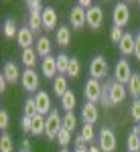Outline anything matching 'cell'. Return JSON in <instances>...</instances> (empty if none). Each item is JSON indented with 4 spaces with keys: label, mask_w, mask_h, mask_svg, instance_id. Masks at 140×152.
Here are the masks:
<instances>
[{
    "label": "cell",
    "mask_w": 140,
    "mask_h": 152,
    "mask_svg": "<svg viewBox=\"0 0 140 152\" xmlns=\"http://www.w3.org/2000/svg\"><path fill=\"white\" fill-rule=\"evenodd\" d=\"M61 130H63V116L53 107V112H51L45 120V136L49 140H57Z\"/></svg>",
    "instance_id": "6da1fadb"
},
{
    "label": "cell",
    "mask_w": 140,
    "mask_h": 152,
    "mask_svg": "<svg viewBox=\"0 0 140 152\" xmlns=\"http://www.w3.org/2000/svg\"><path fill=\"white\" fill-rule=\"evenodd\" d=\"M108 73H110V67H108V61H106L104 55H95L92 59V63H89V79H104L108 77Z\"/></svg>",
    "instance_id": "7a4b0ae2"
},
{
    "label": "cell",
    "mask_w": 140,
    "mask_h": 152,
    "mask_svg": "<svg viewBox=\"0 0 140 152\" xmlns=\"http://www.w3.org/2000/svg\"><path fill=\"white\" fill-rule=\"evenodd\" d=\"M97 146L102 152H116L118 140H116V134L112 128H102L100 134H97Z\"/></svg>",
    "instance_id": "3957f363"
},
{
    "label": "cell",
    "mask_w": 140,
    "mask_h": 152,
    "mask_svg": "<svg viewBox=\"0 0 140 152\" xmlns=\"http://www.w3.org/2000/svg\"><path fill=\"white\" fill-rule=\"evenodd\" d=\"M21 85L26 94H39V85H41V77L35 69H24L23 71V77H21Z\"/></svg>",
    "instance_id": "277c9868"
},
{
    "label": "cell",
    "mask_w": 140,
    "mask_h": 152,
    "mask_svg": "<svg viewBox=\"0 0 140 152\" xmlns=\"http://www.w3.org/2000/svg\"><path fill=\"white\" fill-rule=\"evenodd\" d=\"M134 73H132V67H130V61L128 59H118L116 61V67H114V79L118 83H122V85H128L130 77H132Z\"/></svg>",
    "instance_id": "5b68a950"
},
{
    "label": "cell",
    "mask_w": 140,
    "mask_h": 152,
    "mask_svg": "<svg viewBox=\"0 0 140 152\" xmlns=\"http://www.w3.org/2000/svg\"><path fill=\"white\" fill-rule=\"evenodd\" d=\"M112 23H114V26H120V28H124L130 23V6L126 2H118L116 6H114V10H112Z\"/></svg>",
    "instance_id": "8992f818"
},
{
    "label": "cell",
    "mask_w": 140,
    "mask_h": 152,
    "mask_svg": "<svg viewBox=\"0 0 140 152\" xmlns=\"http://www.w3.org/2000/svg\"><path fill=\"white\" fill-rule=\"evenodd\" d=\"M102 83L97 79H87L85 85H83V95H85V102H92V104H97L100 97H102Z\"/></svg>",
    "instance_id": "52a82bcc"
},
{
    "label": "cell",
    "mask_w": 140,
    "mask_h": 152,
    "mask_svg": "<svg viewBox=\"0 0 140 152\" xmlns=\"http://www.w3.org/2000/svg\"><path fill=\"white\" fill-rule=\"evenodd\" d=\"M85 12H87V10L79 8L77 4L71 8V10H69V26H71V28L81 31L83 26H87V14H85Z\"/></svg>",
    "instance_id": "ba28073f"
},
{
    "label": "cell",
    "mask_w": 140,
    "mask_h": 152,
    "mask_svg": "<svg viewBox=\"0 0 140 152\" xmlns=\"http://www.w3.org/2000/svg\"><path fill=\"white\" fill-rule=\"evenodd\" d=\"M126 95H128L126 85L118 83L116 79H112V81H110V102H112V105H120L124 99H126Z\"/></svg>",
    "instance_id": "9c48e42d"
},
{
    "label": "cell",
    "mask_w": 140,
    "mask_h": 152,
    "mask_svg": "<svg viewBox=\"0 0 140 152\" xmlns=\"http://www.w3.org/2000/svg\"><path fill=\"white\" fill-rule=\"evenodd\" d=\"M35 104H37V112L41 114V116H49L51 112H53V104H51V95L47 94V91H39L35 94Z\"/></svg>",
    "instance_id": "30bf717a"
},
{
    "label": "cell",
    "mask_w": 140,
    "mask_h": 152,
    "mask_svg": "<svg viewBox=\"0 0 140 152\" xmlns=\"http://www.w3.org/2000/svg\"><path fill=\"white\" fill-rule=\"evenodd\" d=\"M85 14H87V26H89L92 31H97V28L104 24V10H102V6L93 4Z\"/></svg>",
    "instance_id": "8fae6325"
},
{
    "label": "cell",
    "mask_w": 140,
    "mask_h": 152,
    "mask_svg": "<svg viewBox=\"0 0 140 152\" xmlns=\"http://www.w3.org/2000/svg\"><path fill=\"white\" fill-rule=\"evenodd\" d=\"M81 120L83 124H95L100 120V110H97V104H92V102H83L81 107Z\"/></svg>",
    "instance_id": "7c38bea8"
},
{
    "label": "cell",
    "mask_w": 140,
    "mask_h": 152,
    "mask_svg": "<svg viewBox=\"0 0 140 152\" xmlns=\"http://www.w3.org/2000/svg\"><path fill=\"white\" fill-rule=\"evenodd\" d=\"M41 73H43V77H47V79H55L59 75L57 71V57H53V55H49V57H45L43 61H41Z\"/></svg>",
    "instance_id": "4fadbf2b"
},
{
    "label": "cell",
    "mask_w": 140,
    "mask_h": 152,
    "mask_svg": "<svg viewBox=\"0 0 140 152\" xmlns=\"http://www.w3.org/2000/svg\"><path fill=\"white\" fill-rule=\"evenodd\" d=\"M43 31H53V28H59V14L53 6H45L43 10Z\"/></svg>",
    "instance_id": "5bb4252c"
},
{
    "label": "cell",
    "mask_w": 140,
    "mask_h": 152,
    "mask_svg": "<svg viewBox=\"0 0 140 152\" xmlns=\"http://www.w3.org/2000/svg\"><path fill=\"white\" fill-rule=\"evenodd\" d=\"M134 47H136V37L132 35V33H124L122 41L118 43V51L122 53V57L126 59L130 55H134Z\"/></svg>",
    "instance_id": "9a60e30c"
},
{
    "label": "cell",
    "mask_w": 140,
    "mask_h": 152,
    "mask_svg": "<svg viewBox=\"0 0 140 152\" xmlns=\"http://www.w3.org/2000/svg\"><path fill=\"white\" fill-rule=\"evenodd\" d=\"M16 43L24 49H33V45H35V33L29 28V26H21L18 28V35H16Z\"/></svg>",
    "instance_id": "2e32d148"
},
{
    "label": "cell",
    "mask_w": 140,
    "mask_h": 152,
    "mask_svg": "<svg viewBox=\"0 0 140 152\" xmlns=\"http://www.w3.org/2000/svg\"><path fill=\"white\" fill-rule=\"evenodd\" d=\"M2 77H4V79H6L8 83H16V81H21L23 73H21L18 65H16L14 61H8V63H4V69H2Z\"/></svg>",
    "instance_id": "e0dca14e"
},
{
    "label": "cell",
    "mask_w": 140,
    "mask_h": 152,
    "mask_svg": "<svg viewBox=\"0 0 140 152\" xmlns=\"http://www.w3.org/2000/svg\"><path fill=\"white\" fill-rule=\"evenodd\" d=\"M55 43H57L61 49H65V47L71 45V28H69V24H63V26L57 28V33H55Z\"/></svg>",
    "instance_id": "ac0fdd59"
},
{
    "label": "cell",
    "mask_w": 140,
    "mask_h": 152,
    "mask_svg": "<svg viewBox=\"0 0 140 152\" xmlns=\"http://www.w3.org/2000/svg\"><path fill=\"white\" fill-rule=\"evenodd\" d=\"M67 91H69V81H67V77H65V75H57V77L53 79V94L61 99Z\"/></svg>",
    "instance_id": "d6986e66"
},
{
    "label": "cell",
    "mask_w": 140,
    "mask_h": 152,
    "mask_svg": "<svg viewBox=\"0 0 140 152\" xmlns=\"http://www.w3.org/2000/svg\"><path fill=\"white\" fill-rule=\"evenodd\" d=\"M51 49H53V45H51V39L49 37H39L37 39V47H35V51H37V55L39 57H49L51 55Z\"/></svg>",
    "instance_id": "ffe728a7"
},
{
    "label": "cell",
    "mask_w": 140,
    "mask_h": 152,
    "mask_svg": "<svg viewBox=\"0 0 140 152\" xmlns=\"http://www.w3.org/2000/svg\"><path fill=\"white\" fill-rule=\"evenodd\" d=\"M37 57H39V55H37L35 49H24L23 55H21V63L24 65V69H35Z\"/></svg>",
    "instance_id": "44dd1931"
},
{
    "label": "cell",
    "mask_w": 140,
    "mask_h": 152,
    "mask_svg": "<svg viewBox=\"0 0 140 152\" xmlns=\"http://www.w3.org/2000/svg\"><path fill=\"white\" fill-rule=\"evenodd\" d=\"M43 14V12H41ZM39 12H29V20H26V26L33 31V33H39V31H43V16H41Z\"/></svg>",
    "instance_id": "7402d4cb"
},
{
    "label": "cell",
    "mask_w": 140,
    "mask_h": 152,
    "mask_svg": "<svg viewBox=\"0 0 140 152\" xmlns=\"http://www.w3.org/2000/svg\"><path fill=\"white\" fill-rule=\"evenodd\" d=\"M126 89H128V95H132L134 99H140V73H134L130 77Z\"/></svg>",
    "instance_id": "603a6c76"
},
{
    "label": "cell",
    "mask_w": 140,
    "mask_h": 152,
    "mask_svg": "<svg viewBox=\"0 0 140 152\" xmlns=\"http://www.w3.org/2000/svg\"><path fill=\"white\" fill-rule=\"evenodd\" d=\"M45 120H47V116H41V114H35L33 116V126H31V134L33 136L45 134Z\"/></svg>",
    "instance_id": "cb8c5ba5"
},
{
    "label": "cell",
    "mask_w": 140,
    "mask_h": 152,
    "mask_svg": "<svg viewBox=\"0 0 140 152\" xmlns=\"http://www.w3.org/2000/svg\"><path fill=\"white\" fill-rule=\"evenodd\" d=\"M2 33H4L6 39H16V35H18V24H16V20L14 18H6L4 24H2Z\"/></svg>",
    "instance_id": "d4e9b609"
},
{
    "label": "cell",
    "mask_w": 140,
    "mask_h": 152,
    "mask_svg": "<svg viewBox=\"0 0 140 152\" xmlns=\"http://www.w3.org/2000/svg\"><path fill=\"white\" fill-rule=\"evenodd\" d=\"M59 102H61V107H63L65 112H73V110H75V105H77V97H75V94L69 89V91L63 95Z\"/></svg>",
    "instance_id": "484cf974"
},
{
    "label": "cell",
    "mask_w": 140,
    "mask_h": 152,
    "mask_svg": "<svg viewBox=\"0 0 140 152\" xmlns=\"http://www.w3.org/2000/svg\"><path fill=\"white\" fill-rule=\"evenodd\" d=\"M69 61H71V57H67L65 53H59L57 55V71H59V75H67V71H69Z\"/></svg>",
    "instance_id": "4316f807"
},
{
    "label": "cell",
    "mask_w": 140,
    "mask_h": 152,
    "mask_svg": "<svg viewBox=\"0 0 140 152\" xmlns=\"http://www.w3.org/2000/svg\"><path fill=\"white\" fill-rule=\"evenodd\" d=\"M126 146H128V152H138L140 150V138H138V134H136V130H134V128H132V132L128 134Z\"/></svg>",
    "instance_id": "83f0119b"
},
{
    "label": "cell",
    "mask_w": 140,
    "mask_h": 152,
    "mask_svg": "<svg viewBox=\"0 0 140 152\" xmlns=\"http://www.w3.org/2000/svg\"><path fill=\"white\" fill-rule=\"evenodd\" d=\"M79 73H81V63H79V59H77V57H71L69 71H67L69 79H77V77H79Z\"/></svg>",
    "instance_id": "f1b7e54d"
},
{
    "label": "cell",
    "mask_w": 140,
    "mask_h": 152,
    "mask_svg": "<svg viewBox=\"0 0 140 152\" xmlns=\"http://www.w3.org/2000/svg\"><path fill=\"white\" fill-rule=\"evenodd\" d=\"M12 150H14V142H12L10 134L2 132V136H0V152H12Z\"/></svg>",
    "instance_id": "f546056e"
},
{
    "label": "cell",
    "mask_w": 140,
    "mask_h": 152,
    "mask_svg": "<svg viewBox=\"0 0 140 152\" xmlns=\"http://www.w3.org/2000/svg\"><path fill=\"white\" fill-rule=\"evenodd\" d=\"M75 126H77V116H75L73 112H65V116H63V128L73 132Z\"/></svg>",
    "instance_id": "4dcf8cb0"
},
{
    "label": "cell",
    "mask_w": 140,
    "mask_h": 152,
    "mask_svg": "<svg viewBox=\"0 0 140 152\" xmlns=\"http://www.w3.org/2000/svg\"><path fill=\"white\" fill-rule=\"evenodd\" d=\"M100 104L104 105V107H112V102H110V81H106L104 87H102V97H100Z\"/></svg>",
    "instance_id": "1f68e13d"
},
{
    "label": "cell",
    "mask_w": 140,
    "mask_h": 152,
    "mask_svg": "<svg viewBox=\"0 0 140 152\" xmlns=\"http://www.w3.org/2000/svg\"><path fill=\"white\" fill-rule=\"evenodd\" d=\"M69 142H71V132L63 128L61 132H59V136H57V144L61 146V148H67V146H69Z\"/></svg>",
    "instance_id": "d6a6232c"
},
{
    "label": "cell",
    "mask_w": 140,
    "mask_h": 152,
    "mask_svg": "<svg viewBox=\"0 0 140 152\" xmlns=\"http://www.w3.org/2000/svg\"><path fill=\"white\" fill-rule=\"evenodd\" d=\"M81 134L83 138H85V142H93V138H95V130H93V126L92 124H83L81 126Z\"/></svg>",
    "instance_id": "836d02e7"
},
{
    "label": "cell",
    "mask_w": 140,
    "mask_h": 152,
    "mask_svg": "<svg viewBox=\"0 0 140 152\" xmlns=\"http://www.w3.org/2000/svg\"><path fill=\"white\" fill-rule=\"evenodd\" d=\"M122 37H124V28H120V26H114L112 24V28H110V41L118 45L120 41H122Z\"/></svg>",
    "instance_id": "e575fe53"
},
{
    "label": "cell",
    "mask_w": 140,
    "mask_h": 152,
    "mask_svg": "<svg viewBox=\"0 0 140 152\" xmlns=\"http://www.w3.org/2000/svg\"><path fill=\"white\" fill-rule=\"evenodd\" d=\"M35 114H39L37 112V104H35V97H29L26 102H24V116H35Z\"/></svg>",
    "instance_id": "d590c367"
},
{
    "label": "cell",
    "mask_w": 140,
    "mask_h": 152,
    "mask_svg": "<svg viewBox=\"0 0 140 152\" xmlns=\"http://www.w3.org/2000/svg\"><path fill=\"white\" fill-rule=\"evenodd\" d=\"M130 116H132L134 122L140 124V99H134L132 102V105H130Z\"/></svg>",
    "instance_id": "8d00e7d4"
},
{
    "label": "cell",
    "mask_w": 140,
    "mask_h": 152,
    "mask_svg": "<svg viewBox=\"0 0 140 152\" xmlns=\"http://www.w3.org/2000/svg\"><path fill=\"white\" fill-rule=\"evenodd\" d=\"M8 126H10V116H8V112H6V110H0V130L6 132Z\"/></svg>",
    "instance_id": "74e56055"
},
{
    "label": "cell",
    "mask_w": 140,
    "mask_h": 152,
    "mask_svg": "<svg viewBox=\"0 0 140 152\" xmlns=\"http://www.w3.org/2000/svg\"><path fill=\"white\" fill-rule=\"evenodd\" d=\"M26 6H29V10H31V12H39V14L45 10L41 0H29V2H26Z\"/></svg>",
    "instance_id": "f35d334b"
},
{
    "label": "cell",
    "mask_w": 140,
    "mask_h": 152,
    "mask_svg": "<svg viewBox=\"0 0 140 152\" xmlns=\"http://www.w3.org/2000/svg\"><path fill=\"white\" fill-rule=\"evenodd\" d=\"M31 126H33V118L31 116H23V120H21V130L26 132V134H31Z\"/></svg>",
    "instance_id": "ab89813d"
},
{
    "label": "cell",
    "mask_w": 140,
    "mask_h": 152,
    "mask_svg": "<svg viewBox=\"0 0 140 152\" xmlns=\"http://www.w3.org/2000/svg\"><path fill=\"white\" fill-rule=\"evenodd\" d=\"M73 144H75V150H79V148H85V138H83L81 134H77V136L73 138Z\"/></svg>",
    "instance_id": "60d3db41"
},
{
    "label": "cell",
    "mask_w": 140,
    "mask_h": 152,
    "mask_svg": "<svg viewBox=\"0 0 140 152\" xmlns=\"http://www.w3.org/2000/svg\"><path fill=\"white\" fill-rule=\"evenodd\" d=\"M31 150H33L31 140H29V138H23V140H21V152H31Z\"/></svg>",
    "instance_id": "b9f144b4"
},
{
    "label": "cell",
    "mask_w": 140,
    "mask_h": 152,
    "mask_svg": "<svg viewBox=\"0 0 140 152\" xmlns=\"http://www.w3.org/2000/svg\"><path fill=\"white\" fill-rule=\"evenodd\" d=\"M77 6L83 8V10H89V8L93 6V2H92V0H79V2H77Z\"/></svg>",
    "instance_id": "7bdbcfd3"
},
{
    "label": "cell",
    "mask_w": 140,
    "mask_h": 152,
    "mask_svg": "<svg viewBox=\"0 0 140 152\" xmlns=\"http://www.w3.org/2000/svg\"><path fill=\"white\" fill-rule=\"evenodd\" d=\"M134 57H136V61L140 63V33L136 35V47H134Z\"/></svg>",
    "instance_id": "ee69618b"
},
{
    "label": "cell",
    "mask_w": 140,
    "mask_h": 152,
    "mask_svg": "<svg viewBox=\"0 0 140 152\" xmlns=\"http://www.w3.org/2000/svg\"><path fill=\"white\" fill-rule=\"evenodd\" d=\"M6 87H8V81L0 75V94H4V91H6Z\"/></svg>",
    "instance_id": "f6af8a7d"
},
{
    "label": "cell",
    "mask_w": 140,
    "mask_h": 152,
    "mask_svg": "<svg viewBox=\"0 0 140 152\" xmlns=\"http://www.w3.org/2000/svg\"><path fill=\"white\" fill-rule=\"evenodd\" d=\"M87 152H102V150H100L97 144H92V146H87Z\"/></svg>",
    "instance_id": "bcb514c9"
},
{
    "label": "cell",
    "mask_w": 140,
    "mask_h": 152,
    "mask_svg": "<svg viewBox=\"0 0 140 152\" xmlns=\"http://www.w3.org/2000/svg\"><path fill=\"white\" fill-rule=\"evenodd\" d=\"M134 130H136V134H138V138H140V124H138V126H134Z\"/></svg>",
    "instance_id": "7dc6e473"
},
{
    "label": "cell",
    "mask_w": 140,
    "mask_h": 152,
    "mask_svg": "<svg viewBox=\"0 0 140 152\" xmlns=\"http://www.w3.org/2000/svg\"><path fill=\"white\" fill-rule=\"evenodd\" d=\"M75 152H87V148H79V150H75Z\"/></svg>",
    "instance_id": "c3c4849f"
},
{
    "label": "cell",
    "mask_w": 140,
    "mask_h": 152,
    "mask_svg": "<svg viewBox=\"0 0 140 152\" xmlns=\"http://www.w3.org/2000/svg\"><path fill=\"white\" fill-rule=\"evenodd\" d=\"M59 152H69V150H67V148H61V150H59Z\"/></svg>",
    "instance_id": "681fc988"
},
{
    "label": "cell",
    "mask_w": 140,
    "mask_h": 152,
    "mask_svg": "<svg viewBox=\"0 0 140 152\" xmlns=\"http://www.w3.org/2000/svg\"><path fill=\"white\" fill-rule=\"evenodd\" d=\"M138 152H140V150H138Z\"/></svg>",
    "instance_id": "f907efd6"
}]
</instances>
